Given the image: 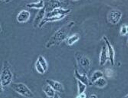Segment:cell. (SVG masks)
<instances>
[{
	"instance_id": "obj_1",
	"label": "cell",
	"mask_w": 128,
	"mask_h": 98,
	"mask_svg": "<svg viewBox=\"0 0 128 98\" xmlns=\"http://www.w3.org/2000/svg\"><path fill=\"white\" fill-rule=\"evenodd\" d=\"M74 22H70L69 23L66 24L65 26L62 27L60 29L58 30L48 41L45 44L46 48H50L52 46L59 45L64 41H65L68 37V34L71 32L72 28L74 26Z\"/></svg>"
},
{
	"instance_id": "obj_2",
	"label": "cell",
	"mask_w": 128,
	"mask_h": 98,
	"mask_svg": "<svg viewBox=\"0 0 128 98\" xmlns=\"http://www.w3.org/2000/svg\"><path fill=\"white\" fill-rule=\"evenodd\" d=\"M13 73L11 69V65L8 61H4L2 69L0 76V83H1V88H6L11 85L13 80Z\"/></svg>"
},
{
	"instance_id": "obj_3",
	"label": "cell",
	"mask_w": 128,
	"mask_h": 98,
	"mask_svg": "<svg viewBox=\"0 0 128 98\" xmlns=\"http://www.w3.org/2000/svg\"><path fill=\"white\" fill-rule=\"evenodd\" d=\"M11 87L16 93H18V94L25 96L26 98H33L34 97V94L25 84L14 83L12 84Z\"/></svg>"
},
{
	"instance_id": "obj_4",
	"label": "cell",
	"mask_w": 128,
	"mask_h": 98,
	"mask_svg": "<svg viewBox=\"0 0 128 98\" xmlns=\"http://www.w3.org/2000/svg\"><path fill=\"white\" fill-rule=\"evenodd\" d=\"M75 58H76L78 67L80 68H82L85 73L90 70L91 62H90V60L88 57H86L84 54H83L80 52H76Z\"/></svg>"
},
{
	"instance_id": "obj_5",
	"label": "cell",
	"mask_w": 128,
	"mask_h": 98,
	"mask_svg": "<svg viewBox=\"0 0 128 98\" xmlns=\"http://www.w3.org/2000/svg\"><path fill=\"white\" fill-rule=\"evenodd\" d=\"M122 16L123 14L120 10L113 9L108 15V21L110 24H113V26H116V24H118L120 22Z\"/></svg>"
},
{
	"instance_id": "obj_6",
	"label": "cell",
	"mask_w": 128,
	"mask_h": 98,
	"mask_svg": "<svg viewBox=\"0 0 128 98\" xmlns=\"http://www.w3.org/2000/svg\"><path fill=\"white\" fill-rule=\"evenodd\" d=\"M103 40L105 42L107 48H108V57H109V60L112 65H114L115 64V51L114 48L112 46V44H110V42H109L108 38L106 36L103 37Z\"/></svg>"
},
{
	"instance_id": "obj_7",
	"label": "cell",
	"mask_w": 128,
	"mask_h": 98,
	"mask_svg": "<svg viewBox=\"0 0 128 98\" xmlns=\"http://www.w3.org/2000/svg\"><path fill=\"white\" fill-rule=\"evenodd\" d=\"M71 12H72V9H70V8H54L52 12H48V13L46 14L45 18H52V17L60 16V15H66V16H68V14L71 13Z\"/></svg>"
},
{
	"instance_id": "obj_8",
	"label": "cell",
	"mask_w": 128,
	"mask_h": 98,
	"mask_svg": "<svg viewBox=\"0 0 128 98\" xmlns=\"http://www.w3.org/2000/svg\"><path fill=\"white\" fill-rule=\"evenodd\" d=\"M45 16H46V9H45V8L39 10V12H38V14L36 15V18H34V22H33V26H34V28L39 27L40 24L44 20V18H45Z\"/></svg>"
},
{
	"instance_id": "obj_9",
	"label": "cell",
	"mask_w": 128,
	"mask_h": 98,
	"mask_svg": "<svg viewBox=\"0 0 128 98\" xmlns=\"http://www.w3.org/2000/svg\"><path fill=\"white\" fill-rule=\"evenodd\" d=\"M46 82H47L48 84H49L51 87L56 91V92H58V93H63L64 91V86L62 84H61L58 81H56V80H46Z\"/></svg>"
},
{
	"instance_id": "obj_10",
	"label": "cell",
	"mask_w": 128,
	"mask_h": 98,
	"mask_svg": "<svg viewBox=\"0 0 128 98\" xmlns=\"http://www.w3.org/2000/svg\"><path fill=\"white\" fill-rule=\"evenodd\" d=\"M109 60L108 57V48L107 45H104L102 47L101 52L100 54V65L104 66Z\"/></svg>"
},
{
	"instance_id": "obj_11",
	"label": "cell",
	"mask_w": 128,
	"mask_h": 98,
	"mask_svg": "<svg viewBox=\"0 0 128 98\" xmlns=\"http://www.w3.org/2000/svg\"><path fill=\"white\" fill-rule=\"evenodd\" d=\"M74 77L78 80H80L82 83L85 84L86 85H90V80L87 76V74L85 72L80 73L77 69L74 70Z\"/></svg>"
},
{
	"instance_id": "obj_12",
	"label": "cell",
	"mask_w": 128,
	"mask_h": 98,
	"mask_svg": "<svg viewBox=\"0 0 128 98\" xmlns=\"http://www.w3.org/2000/svg\"><path fill=\"white\" fill-rule=\"evenodd\" d=\"M31 14L28 10H22L17 16V21L19 23H26L30 18Z\"/></svg>"
},
{
	"instance_id": "obj_13",
	"label": "cell",
	"mask_w": 128,
	"mask_h": 98,
	"mask_svg": "<svg viewBox=\"0 0 128 98\" xmlns=\"http://www.w3.org/2000/svg\"><path fill=\"white\" fill-rule=\"evenodd\" d=\"M80 39V34H74L72 36L68 37V38L65 40L66 44L69 46H72L76 42H78Z\"/></svg>"
},
{
	"instance_id": "obj_14",
	"label": "cell",
	"mask_w": 128,
	"mask_h": 98,
	"mask_svg": "<svg viewBox=\"0 0 128 98\" xmlns=\"http://www.w3.org/2000/svg\"><path fill=\"white\" fill-rule=\"evenodd\" d=\"M43 91L44 93L45 94V95L47 96H49V97H54V96L56 94H55V90L51 87L49 84H47V85H44L43 87Z\"/></svg>"
},
{
	"instance_id": "obj_15",
	"label": "cell",
	"mask_w": 128,
	"mask_h": 98,
	"mask_svg": "<svg viewBox=\"0 0 128 98\" xmlns=\"http://www.w3.org/2000/svg\"><path fill=\"white\" fill-rule=\"evenodd\" d=\"M28 8H36V9H42L44 8V2L43 0H41V1H37L36 2H32V3H29L26 6Z\"/></svg>"
},
{
	"instance_id": "obj_16",
	"label": "cell",
	"mask_w": 128,
	"mask_h": 98,
	"mask_svg": "<svg viewBox=\"0 0 128 98\" xmlns=\"http://www.w3.org/2000/svg\"><path fill=\"white\" fill-rule=\"evenodd\" d=\"M94 85L98 88H104L108 85V81L105 78L103 77V78L98 79V80H96L94 83Z\"/></svg>"
},
{
	"instance_id": "obj_17",
	"label": "cell",
	"mask_w": 128,
	"mask_h": 98,
	"mask_svg": "<svg viewBox=\"0 0 128 98\" xmlns=\"http://www.w3.org/2000/svg\"><path fill=\"white\" fill-rule=\"evenodd\" d=\"M103 77H104V73L101 70H96L93 73V74L90 80L92 84H94L96 80H98V79H100Z\"/></svg>"
},
{
	"instance_id": "obj_18",
	"label": "cell",
	"mask_w": 128,
	"mask_h": 98,
	"mask_svg": "<svg viewBox=\"0 0 128 98\" xmlns=\"http://www.w3.org/2000/svg\"><path fill=\"white\" fill-rule=\"evenodd\" d=\"M87 86L85 84L82 83L80 80H78V94L85 93V90L87 89Z\"/></svg>"
},
{
	"instance_id": "obj_19",
	"label": "cell",
	"mask_w": 128,
	"mask_h": 98,
	"mask_svg": "<svg viewBox=\"0 0 128 98\" xmlns=\"http://www.w3.org/2000/svg\"><path fill=\"white\" fill-rule=\"evenodd\" d=\"M38 60L40 62V64H42V66L43 67V68L44 69L45 71L48 70V63H47V60H46V59L42 56V55H40L38 58Z\"/></svg>"
},
{
	"instance_id": "obj_20",
	"label": "cell",
	"mask_w": 128,
	"mask_h": 98,
	"mask_svg": "<svg viewBox=\"0 0 128 98\" xmlns=\"http://www.w3.org/2000/svg\"><path fill=\"white\" fill-rule=\"evenodd\" d=\"M36 70H37V72L38 73H39L40 74H44L46 72L45 70H44V69L43 68V67L42 66V64H40V62L39 61L37 60V61L36 62Z\"/></svg>"
},
{
	"instance_id": "obj_21",
	"label": "cell",
	"mask_w": 128,
	"mask_h": 98,
	"mask_svg": "<svg viewBox=\"0 0 128 98\" xmlns=\"http://www.w3.org/2000/svg\"><path fill=\"white\" fill-rule=\"evenodd\" d=\"M120 34L121 36H126V34H128V30H127V26H121L120 28Z\"/></svg>"
},
{
	"instance_id": "obj_22",
	"label": "cell",
	"mask_w": 128,
	"mask_h": 98,
	"mask_svg": "<svg viewBox=\"0 0 128 98\" xmlns=\"http://www.w3.org/2000/svg\"><path fill=\"white\" fill-rule=\"evenodd\" d=\"M105 75L107 76V78H112L114 76V71L113 70L110 69V68H107L105 69Z\"/></svg>"
},
{
	"instance_id": "obj_23",
	"label": "cell",
	"mask_w": 128,
	"mask_h": 98,
	"mask_svg": "<svg viewBox=\"0 0 128 98\" xmlns=\"http://www.w3.org/2000/svg\"><path fill=\"white\" fill-rule=\"evenodd\" d=\"M76 98H87V96H86V94L85 93H83V94H78Z\"/></svg>"
},
{
	"instance_id": "obj_24",
	"label": "cell",
	"mask_w": 128,
	"mask_h": 98,
	"mask_svg": "<svg viewBox=\"0 0 128 98\" xmlns=\"http://www.w3.org/2000/svg\"><path fill=\"white\" fill-rule=\"evenodd\" d=\"M89 98H98V96H97L96 94H91V95L89 96Z\"/></svg>"
},
{
	"instance_id": "obj_25",
	"label": "cell",
	"mask_w": 128,
	"mask_h": 98,
	"mask_svg": "<svg viewBox=\"0 0 128 98\" xmlns=\"http://www.w3.org/2000/svg\"><path fill=\"white\" fill-rule=\"evenodd\" d=\"M53 98H61V96H60L59 95H58V94H56L54 96V97H53Z\"/></svg>"
},
{
	"instance_id": "obj_26",
	"label": "cell",
	"mask_w": 128,
	"mask_h": 98,
	"mask_svg": "<svg viewBox=\"0 0 128 98\" xmlns=\"http://www.w3.org/2000/svg\"><path fill=\"white\" fill-rule=\"evenodd\" d=\"M56 1H58V2H62L64 0H56Z\"/></svg>"
},
{
	"instance_id": "obj_27",
	"label": "cell",
	"mask_w": 128,
	"mask_h": 98,
	"mask_svg": "<svg viewBox=\"0 0 128 98\" xmlns=\"http://www.w3.org/2000/svg\"><path fill=\"white\" fill-rule=\"evenodd\" d=\"M123 98H128V94H127V95H126L125 96H124Z\"/></svg>"
},
{
	"instance_id": "obj_28",
	"label": "cell",
	"mask_w": 128,
	"mask_h": 98,
	"mask_svg": "<svg viewBox=\"0 0 128 98\" xmlns=\"http://www.w3.org/2000/svg\"><path fill=\"white\" fill-rule=\"evenodd\" d=\"M9 1H12V0H6V2H9Z\"/></svg>"
},
{
	"instance_id": "obj_29",
	"label": "cell",
	"mask_w": 128,
	"mask_h": 98,
	"mask_svg": "<svg viewBox=\"0 0 128 98\" xmlns=\"http://www.w3.org/2000/svg\"><path fill=\"white\" fill-rule=\"evenodd\" d=\"M72 1H79V0H72Z\"/></svg>"
},
{
	"instance_id": "obj_30",
	"label": "cell",
	"mask_w": 128,
	"mask_h": 98,
	"mask_svg": "<svg viewBox=\"0 0 128 98\" xmlns=\"http://www.w3.org/2000/svg\"><path fill=\"white\" fill-rule=\"evenodd\" d=\"M47 98H53V97H49V96H47Z\"/></svg>"
},
{
	"instance_id": "obj_31",
	"label": "cell",
	"mask_w": 128,
	"mask_h": 98,
	"mask_svg": "<svg viewBox=\"0 0 128 98\" xmlns=\"http://www.w3.org/2000/svg\"><path fill=\"white\" fill-rule=\"evenodd\" d=\"M127 45H128V40H127Z\"/></svg>"
},
{
	"instance_id": "obj_32",
	"label": "cell",
	"mask_w": 128,
	"mask_h": 98,
	"mask_svg": "<svg viewBox=\"0 0 128 98\" xmlns=\"http://www.w3.org/2000/svg\"><path fill=\"white\" fill-rule=\"evenodd\" d=\"M38 1H41V0H38ZM43 1H44V0H43Z\"/></svg>"
},
{
	"instance_id": "obj_33",
	"label": "cell",
	"mask_w": 128,
	"mask_h": 98,
	"mask_svg": "<svg viewBox=\"0 0 128 98\" xmlns=\"http://www.w3.org/2000/svg\"><path fill=\"white\" fill-rule=\"evenodd\" d=\"M2 1H5V0H2Z\"/></svg>"
}]
</instances>
